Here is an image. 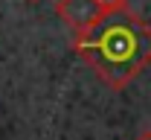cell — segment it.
I'll return each instance as SVG.
<instances>
[{"label":"cell","instance_id":"cell-2","mask_svg":"<svg viewBox=\"0 0 151 140\" xmlns=\"http://www.w3.org/2000/svg\"><path fill=\"white\" fill-rule=\"evenodd\" d=\"M55 15L64 20V26L73 29V38L76 35H87L105 18L102 9H99V0H58Z\"/></svg>","mask_w":151,"mask_h":140},{"label":"cell","instance_id":"cell-4","mask_svg":"<svg viewBox=\"0 0 151 140\" xmlns=\"http://www.w3.org/2000/svg\"><path fill=\"white\" fill-rule=\"evenodd\" d=\"M134 140H151V131H142L139 137H134Z\"/></svg>","mask_w":151,"mask_h":140},{"label":"cell","instance_id":"cell-1","mask_svg":"<svg viewBox=\"0 0 151 140\" xmlns=\"http://www.w3.org/2000/svg\"><path fill=\"white\" fill-rule=\"evenodd\" d=\"M73 50L111 91H125L151 67V26L131 12L105 15L87 35H76Z\"/></svg>","mask_w":151,"mask_h":140},{"label":"cell","instance_id":"cell-3","mask_svg":"<svg viewBox=\"0 0 151 140\" xmlns=\"http://www.w3.org/2000/svg\"><path fill=\"white\" fill-rule=\"evenodd\" d=\"M99 9H102V15H122V12H131L128 0H99Z\"/></svg>","mask_w":151,"mask_h":140},{"label":"cell","instance_id":"cell-5","mask_svg":"<svg viewBox=\"0 0 151 140\" xmlns=\"http://www.w3.org/2000/svg\"><path fill=\"white\" fill-rule=\"evenodd\" d=\"M29 3H41V0H29Z\"/></svg>","mask_w":151,"mask_h":140}]
</instances>
